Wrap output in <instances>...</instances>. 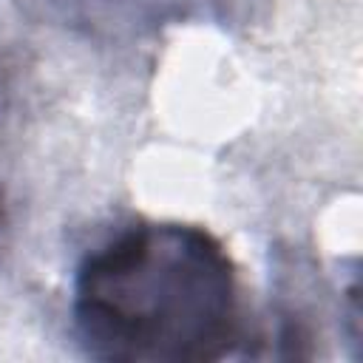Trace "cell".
<instances>
[{
    "label": "cell",
    "mask_w": 363,
    "mask_h": 363,
    "mask_svg": "<svg viewBox=\"0 0 363 363\" xmlns=\"http://www.w3.org/2000/svg\"><path fill=\"white\" fill-rule=\"evenodd\" d=\"M74 323L99 360H221L241 337L233 258L204 227H128L79 264Z\"/></svg>",
    "instance_id": "6da1fadb"
}]
</instances>
